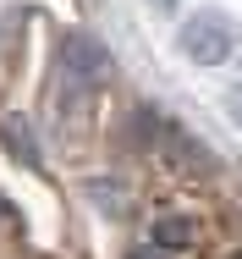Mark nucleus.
Wrapping results in <instances>:
<instances>
[{
	"label": "nucleus",
	"instance_id": "7ed1b4c3",
	"mask_svg": "<svg viewBox=\"0 0 242 259\" xmlns=\"http://www.w3.org/2000/svg\"><path fill=\"white\" fill-rule=\"evenodd\" d=\"M0 138L11 144V155L22 165H39V138H33V127H22V116H0Z\"/></svg>",
	"mask_w": 242,
	"mask_h": 259
},
{
	"label": "nucleus",
	"instance_id": "f03ea898",
	"mask_svg": "<svg viewBox=\"0 0 242 259\" xmlns=\"http://www.w3.org/2000/svg\"><path fill=\"white\" fill-rule=\"evenodd\" d=\"M61 61H66V77H77L83 89H99V83L110 77V50L99 45L94 33H66Z\"/></svg>",
	"mask_w": 242,
	"mask_h": 259
},
{
	"label": "nucleus",
	"instance_id": "20e7f679",
	"mask_svg": "<svg viewBox=\"0 0 242 259\" xmlns=\"http://www.w3.org/2000/svg\"><path fill=\"white\" fill-rule=\"evenodd\" d=\"M187 243H193V226H187L182 215H160V221H154V248L171 254V248H187Z\"/></svg>",
	"mask_w": 242,
	"mask_h": 259
},
{
	"label": "nucleus",
	"instance_id": "39448f33",
	"mask_svg": "<svg viewBox=\"0 0 242 259\" xmlns=\"http://www.w3.org/2000/svg\"><path fill=\"white\" fill-rule=\"evenodd\" d=\"M127 259H165V248H154V243H149V248H132Z\"/></svg>",
	"mask_w": 242,
	"mask_h": 259
},
{
	"label": "nucleus",
	"instance_id": "f257e3e1",
	"mask_svg": "<svg viewBox=\"0 0 242 259\" xmlns=\"http://www.w3.org/2000/svg\"><path fill=\"white\" fill-rule=\"evenodd\" d=\"M237 50V28H231V17L226 11H198L187 17V28H182V55L198 61V66H226Z\"/></svg>",
	"mask_w": 242,
	"mask_h": 259
},
{
	"label": "nucleus",
	"instance_id": "423d86ee",
	"mask_svg": "<svg viewBox=\"0 0 242 259\" xmlns=\"http://www.w3.org/2000/svg\"><path fill=\"white\" fill-rule=\"evenodd\" d=\"M154 6H160V11H171V6H176V0H154Z\"/></svg>",
	"mask_w": 242,
	"mask_h": 259
}]
</instances>
